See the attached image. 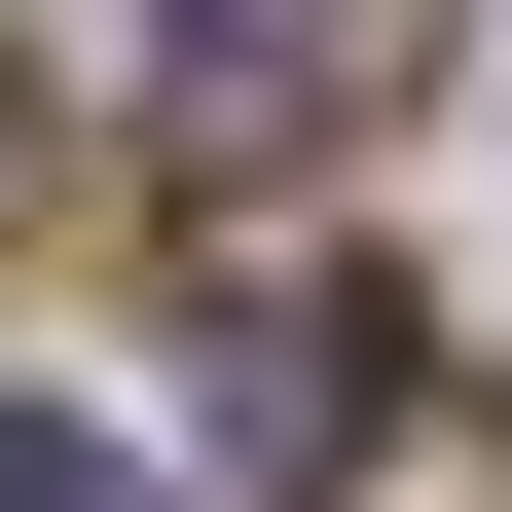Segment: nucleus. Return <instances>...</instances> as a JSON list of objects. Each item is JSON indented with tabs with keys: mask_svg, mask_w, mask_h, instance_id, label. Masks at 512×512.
Returning a JSON list of instances; mask_svg holds the SVG:
<instances>
[{
	"mask_svg": "<svg viewBox=\"0 0 512 512\" xmlns=\"http://www.w3.org/2000/svg\"><path fill=\"white\" fill-rule=\"evenodd\" d=\"M0 512H147V476H110V439H74V403H0Z\"/></svg>",
	"mask_w": 512,
	"mask_h": 512,
	"instance_id": "nucleus-3",
	"label": "nucleus"
},
{
	"mask_svg": "<svg viewBox=\"0 0 512 512\" xmlns=\"http://www.w3.org/2000/svg\"><path fill=\"white\" fill-rule=\"evenodd\" d=\"M220 439L256 476H366V439H403V293H366V256H256L220 293Z\"/></svg>",
	"mask_w": 512,
	"mask_h": 512,
	"instance_id": "nucleus-1",
	"label": "nucleus"
},
{
	"mask_svg": "<svg viewBox=\"0 0 512 512\" xmlns=\"http://www.w3.org/2000/svg\"><path fill=\"white\" fill-rule=\"evenodd\" d=\"M366 74H403V0H183V37H147V147H220V183H256V147H330Z\"/></svg>",
	"mask_w": 512,
	"mask_h": 512,
	"instance_id": "nucleus-2",
	"label": "nucleus"
}]
</instances>
